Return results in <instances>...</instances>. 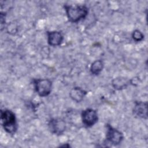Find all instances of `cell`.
<instances>
[{"instance_id": "52a82bcc", "label": "cell", "mask_w": 148, "mask_h": 148, "mask_svg": "<svg viewBox=\"0 0 148 148\" xmlns=\"http://www.w3.org/2000/svg\"><path fill=\"white\" fill-rule=\"evenodd\" d=\"M147 102L142 101L135 102L133 109L134 116L138 118L147 119Z\"/></svg>"}, {"instance_id": "ba28073f", "label": "cell", "mask_w": 148, "mask_h": 148, "mask_svg": "<svg viewBox=\"0 0 148 148\" xmlns=\"http://www.w3.org/2000/svg\"><path fill=\"white\" fill-rule=\"evenodd\" d=\"M47 43L50 46H60L64 39L62 34L57 31H47Z\"/></svg>"}, {"instance_id": "5b68a950", "label": "cell", "mask_w": 148, "mask_h": 148, "mask_svg": "<svg viewBox=\"0 0 148 148\" xmlns=\"http://www.w3.org/2000/svg\"><path fill=\"white\" fill-rule=\"evenodd\" d=\"M123 138L124 136L121 132L110 124L106 125V139L108 142L113 145H118L121 143Z\"/></svg>"}, {"instance_id": "7a4b0ae2", "label": "cell", "mask_w": 148, "mask_h": 148, "mask_svg": "<svg viewBox=\"0 0 148 148\" xmlns=\"http://www.w3.org/2000/svg\"><path fill=\"white\" fill-rule=\"evenodd\" d=\"M64 9L69 21L71 23H77L84 18L88 14V9L85 5H64Z\"/></svg>"}, {"instance_id": "7c38bea8", "label": "cell", "mask_w": 148, "mask_h": 148, "mask_svg": "<svg viewBox=\"0 0 148 148\" xmlns=\"http://www.w3.org/2000/svg\"><path fill=\"white\" fill-rule=\"evenodd\" d=\"M132 37L135 41L140 42L143 39L144 35L141 31L138 29H135L132 32Z\"/></svg>"}, {"instance_id": "6da1fadb", "label": "cell", "mask_w": 148, "mask_h": 148, "mask_svg": "<svg viewBox=\"0 0 148 148\" xmlns=\"http://www.w3.org/2000/svg\"><path fill=\"white\" fill-rule=\"evenodd\" d=\"M1 124L5 131L9 134L14 135L17 130V124L16 115L9 109L1 110Z\"/></svg>"}, {"instance_id": "3957f363", "label": "cell", "mask_w": 148, "mask_h": 148, "mask_svg": "<svg viewBox=\"0 0 148 148\" xmlns=\"http://www.w3.org/2000/svg\"><path fill=\"white\" fill-rule=\"evenodd\" d=\"M34 85L36 93L41 97L48 96L51 91L52 82L48 79H34Z\"/></svg>"}, {"instance_id": "9c48e42d", "label": "cell", "mask_w": 148, "mask_h": 148, "mask_svg": "<svg viewBox=\"0 0 148 148\" xmlns=\"http://www.w3.org/2000/svg\"><path fill=\"white\" fill-rule=\"evenodd\" d=\"M86 94L87 91L81 87H75L71 90L69 92V97L73 101L76 102H80L83 99Z\"/></svg>"}, {"instance_id": "30bf717a", "label": "cell", "mask_w": 148, "mask_h": 148, "mask_svg": "<svg viewBox=\"0 0 148 148\" xmlns=\"http://www.w3.org/2000/svg\"><path fill=\"white\" fill-rule=\"evenodd\" d=\"M130 83V80L124 77H117L114 78L112 82L113 87L117 90H121L127 87Z\"/></svg>"}, {"instance_id": "277c9868", "label": "cell", "mask_w": 148, "mask_h": 148, "mask_svg": "<svg viewBox=\"0 0 148 148\" xmlns=\"http://www.w3.org/2000/svg\"><path fill=\"white\" fill-rule=\"evenodd\" d=\"M81 117L83 125L87 128L92 127L97 123L98 120L97 112L92 108H87L83 110Z\"/></svg>"}, {"instance_id": "8fae6325", "label": "cell", "mask_w": 148, "mask_h": 148, "mask_svg": "<svg viewBox=\"0 0 148 148\" xmlns=\"http://www.w3.org/2000/svg\"><path fill=\"white\" fill-rule=\"evenodd\" d=\"M103 62L101 60L94 61L91 65L90 72L93 75H98L103 68Z\"/></svg>"}, {"instance_id": "8992f818", "label": "cell", "mask_w": 148, "mask_h": 148, "mask_svg": "<svg viewBox=\"0 0 148 148\" xmlns=\"http://www.w3.org/2000/svg\"><path fill=\"white\" fill-rule=\"evenodd\" d=\"M48 127L50 131L55 135H62L66 129V124L64 120L60 118L51 119L49 123Z\"/></svg>"}]
</instances>
